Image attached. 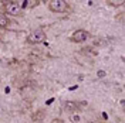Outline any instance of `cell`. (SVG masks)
Segmentation results:
<instances>
[{
  "label": "cell",
  "mask_w": 125,
  "mask_h": 123,
  "mask_svg": "<svg viewBox=\"0 0 125 123\" xmlns=\"http://www.w3.org/2000/svg\"><path fill=\"white\" fill-rule=\"evenodd\" d=\"M48 9L54 13H67L71 10V6L65 0H50L48 1Z\"/></svg>",
  "instance_id": "cell-1"
},
{
  "label": "cell",
  "mask_w": 125,
  "mask_h": 123,
  "mask_svg": "<svg viewBox=\"0 0 125 123\" xmlns=\"http://www.w3.org/2000/svg\"><path fill=\"white\" fill-rule=\"evenodd\" d=\"M4 6V13L9 16H14V17H19V16L23 14V10L20 7V4H19V1H4L3 3Z\"/></svg>",
  "instance_id": "cell-2"
},
{
  "label": "cell",
  "mask_w": 125,
  "mask_h": 123,
  "mask_svg": "<svg viewBox=\"0 0 125 123\" xmlns=\"http://www.w3.org/2000/svg\"><path fill=\"white\" fill-rule=\"evenodd\" d=\"M46 38L47 35L44 33V30L43 28H37L27 37V43L29 44H41V43H46Z\"/></svg>",
  "instance_id": "cell-3"
},
{
  "label": "cell",
  "mask_w": 125,
  "mask_h": 123,
  "mask_svg": "<svg viewBox=\"0 0 125 123\" xmlns=\"http://www.w3.org/2000/svg\"><path fill=\"white\" fill-rule=\"evenodd\" d=\"M90 38V33L87 30H83V28H78V30H75L73 34H71L70 40L73 41V43H77V44H80V43H84L85 40Z\"/></svg>",
  "instance_id": "cell-4"
},
{
  "label": "cell",
  "mask_w": 125,
  "mask_h": 123,
  "mask_svg": "<svg viewBox=\"0 0 125 123\" xmlns=\"http://www.w3.org/2000/svg\"><path fill=\"white\" fill-rule=\"evenodd\" d=\"M75 105H77V103H74V102H65V103H64L65 110H70V112L75 110V109H80V106H75Z\"/></svg>",
  "instance_id": "cell-5"
},
{
  "label": "cell",
  "mask_w": 125,
  "mask_h": 123,
  "mask_svg": "<svg viewBox=\"0 0 125 123\" xmlns=\"http://www.w3.org/2000/svg\"><path fill=\"white\" fill-rule=\"evenodd\" d=\"M9 24V20H7V17L3 14V13H0V28H3V27H6Z\"/></svg>",
  "instance_id": "cell-6"
},
{
  "label": "cell",
  "mask_w": 125,
  "mask_h": 123,
  "mask_svg": "<svg viewBox=\"0 0 125 123\" xmlns=\"http://www.w3.org/2000/svg\"><path fill=\"white\" fill-rule=\"evenodd\" d=\"M107 3H108L109 6H112V7H118V6H122L125 1L124 0H119V1H111V0H109V1H107Z\"/></svg>",
  "instance_id": "cell-7"
},
{
  "label": "cell",
  "mask_w": 125,
  "mask_h": 123,
  "mask_svg": "<svg viewBox=\"0 0 125 123\" xmlns=\"http://www.w3.org/2000/svg\"><path fill=\"white\" fill-rule=\"evenodd\" d=\"M43 115H44V112H43V110H40L37 115L34 113V115H33V120H41V117H40V116H43Z\"/></svg>",
  "instance_id": "cell-8"
},
{
  "label": "cell",
  "mask_w": 125,
  "mask_h": 123,
  "mask_svg": "<svg viewBox=\"0 0 125 123\" xmlns=\"http://www.w3.org/2000/svg\"><path fill=\"white\" fill-rule=\"evenodd\" d=\"M51 123H64V122H62L61 119H54V120H53Z\"/></svg>",
  "instance_id": "cell-9"
},
{
  "label": "cell",
  "mask_w": 125,
  "mask_h": 123,
  "mask_svg": "<svg viewBox=\"0 0 125 123\" xmlns=\"http://www.w3.org/2000/svg\"><path fill=\"white\" fill-rule=\"evenodd\" d=\"M104 75H105V72H104V71H98V77H100V78L104 77Z\"/></svg>",
  "instance_id": "cell-10"
},
{
  "label": "cell",
  "mask_w": 125,
  "mask_h": 123,
  "mask_svg": "<svg viewBox=\"0 0 125 123\" xmlns=\"http://www.w3.org/2000/svg\"><path fill=\"white\" fill-rule=\"evenodd\" d=\"M122 16H124V13H119V14H118V17H117V18H118V20H122Z\"/></svg>",
  "instance_id": "cell-11"
}]
</instances>
